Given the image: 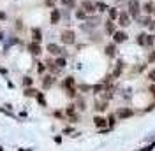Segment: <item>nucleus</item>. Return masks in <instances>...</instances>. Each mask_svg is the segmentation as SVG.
<instances>
[{
  "instance_id": "obj_10",
  "label": "nucleus",
  "mask_w": 155,
  "mask_h": 151,
  "mask_svg": "<svg viewBox=\"0 0 155 151\" xmlns=\"http://www.w3.org/2000/svg\"><path fill=\"white\" fill-rule=\"evenodd\" d=\"M104 51H106V55H107L109 58H115V56H116V44H115V42H111V44H107Z\"/></svg>"
},
{
  "instance_id": "obj_30",
  "label": "nucleus",
  "mask_w": 155,
  "mask_h": 151,
  "mask_svg": "<svg viewBox=\"0 0 155 151\" xmlns=\"http://www.w3.org/2000/svg\"><path fill=\"white\" fill-rule=\"evenodd\" d=\"M107 125H109V128H111V127L115 125V114H111V116L107 118Z\"/></svg>"
},
{
  "instance_id": "obj_8",
  "label": "nucleus",
  "mask_w": 155,
  "mask_h": 151,
  "mask_svg": "<svg viewBox=\"0 0 155 151\" xmlns=\"http://www.w3.org/2000/svg\"><path fill=\"white\" fill-rule=\"evenodd\" d=\"M141 9H143V12H145L146 16H148V14H153L155 5H153V2H145V4L141 5Z\"/></svg>"
},
{
  "instance_id": "obj_6",
  "label": "nucleus",
  "mask_w": 155,
  "mask_h": 151,
  "mask_svg": "<svg viewBox=\"0 0 155 151\" xmlns=\"http://www.w3.org/2000/svg\"><path fill=\"white\" fill-rule=\"evenodd\" d=\"M81 9L85 11L87 14H92V12H95L97 11V7H95L94 2H90V0H83V2H81Z\"/></svg>"
},
{
  "instance_id": "obj_17",
  "label": "nucleus",
  "mask_w": 155,
  "mask_h": 151,
  "mask_svg": "<svg viewBox=\"0 0 155 151\" xmlns=\"http://www.w3.org/2000/svg\"><path fill=\"white\" fill-rule=\"evenodd\" d=\"M58 21H60V11L53 9V12H51V23H53V25H57Z\"/></svg>"
},
{
  "instance_id": "obj_18",
  "label": "nucleus",
  "mask_w": 155,
  "mask_h": 151,
  "mask_svg": "<svg viewBox=\"0 0 155 151\" xmlns=\"http://www.w3.org/2000/svg\"><path fill=\"white\" fill-rule=\"evenodd\" d=\"M122 69H124V62H122V60H118L116 69H115V72H113V77H118V76L122 74Z\"/></svg>"
},
{
  "instance_id": "obj_31",
  "label": "nucleus",
  "mask_w": 155,
  "mask_h": 151,
  "mask_svg": "<svg viewBox=\"0 0 155 151\" xmlns=\"http://www.w3.org/2000/svg\"><path fill=\"white\" fill-rule=\"evenodd\" d=\"M148 79H150L152 83H155V69H153V70H150V72H148Z\"/></svg>"
},
{
  "instance_id": "obj_29",
  "label": "nucleus",
  "mask_w": 155,
  "mask_h": 151,
  "mask_svg": "<svg viewBox=\"0 0 155 151\" xmlns=\"http://www.w3.org/2000/svg\"><path fill=\"white\" fill-rule=\"evenodd\" d=\"M92 90H94L95 93H99V92H102V90H104V85H95L94 88H92Z\"/></svg>"
},
{
  "instance_id": "obj_11",
  "label": "nucleus",
  "mask_w": 155,
  "mask_h": 151,
  "mask_svg": "<svg viewBox=\"0 0 155 151\" xmlns=\"http://www.w3.org/2000/svg\"><path fill=\"white\" fill-rule=\"evenodd\" d=\"M104 28H106V34H107V35H113V34L116 32L115 21H113V19H107V21H106V27H104Z\"/></svg>"
},
{
  "instance_id": "obj_14",
  "label": "nucleus",
  "mask_w": 155,
  "mask_h": 151,
  "mask_svg": "<svg viewBox=\"0 0 155 151\" xmlns=\"http://www.w3.org/2000/svg\"><path fill=\"white\" fill-rule=\"evenodd\" d=\"M53 83H55L53 76H46V77H44V81H42V86H44V90L51 88V86H53Z\"/></svg>"
},
{
  "instance_id": "obj_16",
  "label": "nucleus",
  "mask_w": 155,
  "mask_h": 151,
  "mask_svg": "<svg viewBox=\"0 0 155 151\" xmlns=\"http://www.w3.org/2000/svg\"><path fill=\"white\" fill-rule=\"evenodd\" d=\"M107 12H109V19H113V21H116V19H118V14H120V12H118V9H116V7H109V9H107Z\"/></svg>"
},
{
  "instance_id": "obj_20",
  "label": "nucleus",
  "mask_w": 155,
  "mask_h": 151,
  "mask_svg": "<svg viewBox=\"0 0 155 151\" xmlns=\"http://www.w3.org/2000/svg\"><path fill=\"white\" fill-rule=\"evenodd\" d=\"M55 65H57L58 69H64V67H65V58H64V56H58L57 60H55Z\"/></svg>"
},
{
  "instance_id": "obj_23",
  "label": "nucleus",
  "mask_w": 155,
  "mask_h": 151,
  "mask_svg": "<svg viewBox=\"0 0 155 151\" xmlns=\"http://www.w3.org/2000/svg\"><path fill=\"white\" fill-rule=\"evenodd\" d=\"M37 93L39 92H35L34 88H27L25 90V97H37Z\"/></svg>"
},
{
  "instance_id": "obj_7",
  "label": "nucleus",
  "mask_w": 155,
  "mask_h": 151,
  "mask_svg": "<svg viewBox=\"0 0 155 151\" xmlns=\"http://www.w3.org/2000/svg\"><path fill=\"white\" fill-rule=\"evenodd\" d=\"M134 114V111L132 109H127V107H124V109H120L118 113H116V116L120 118V120H125V118H130Z\"/></svg>"
},
{
  "instance_id": "obj_24",
  "label": "nucleus",
  "mask_w": 155,
  "mask_h": 151,
  "mask_svg": "<svg viewBox=\"0 0 155 151\" xmlns=\"http://www.w3.org/2000/svg\"><path fill=\"white\" fill-rule=\"evenodd\" d=\"M60 2H62L65 7H74V5H76V0H60Z\"/></svg>"
},
{
  "instance_id": "obj_38",
  "label": "nucleus",
  "mask_w": 155,
  "mask_h": 151,
  "mask_svg": "<svg viewBox=\"0 0 155 151\" xmlns=\"http://www.w3.org/2000/svg\"><path fill=\"white\" fill-rule=\"evenodd\" d=\"M19 151H30V149H19Z\"/></svg>"
},
{
  "instance_id": "obj_33",
  "label": "nucleus",
  "mask_w": 155,
  "mask_h": 151,
  "mask_svg": "<svg viewBox=\"0 0 155 151\" xmlns=\"http://www.w3.org/2000/svg\"><path fill=\"white\" fill-rule=\"evenodd\" d=\"M23 85L25 86H32V77H25V79H23Z\"/></svg>"
},
{
  "instance_id": "obj_9",
  "label": "nucleus",
  "mask_w": 155,
  "mask_h": 151,
  "mask_svg": "<svg viewBox=\"0 0 155 151\" xmlns=\"http://www.w3.org/2000/svg\"><path fill=\"white\" fill-rule=\"evenodd\" d=\"M28 51L32 55H41L42 53V49H41V44L39 42H30L28 44Z\"/></svg>"
},
{
  "instance_id": "obj_41",
  "label": "nucleus",
  "mask_w": 155,
  "mask_h": 151,
  "mask_svg": "<svg viewBox=\"0 0 155 151\" xmlns=\"http://www.w3.org/2000/svg\"><path fill=\"white\" fill-rule=\"evenodd\" d=\"M153 16H155V11H153Z\"/></svg>"
},
{
  "instance_id": "obj_1",
  "label": "nucleus",
  "mask_w": 155,
  "mask_h": 151,
  "mask_svg": "<svg viewBox=\"0 0 155 151\" xmlns=\"http://www.w3.org/2000/svg\"><path fill=\"white\" fill-rule=\"evenodd\" d=\"M127 12L132 19H137L141 16V2L139 0H127Z\"/></svg>"
},
{
  "instance_id": "obj_4",
  "label": "nucleus",
  "mask_w": 155,
  "mask_h": 151,
  "mask_svg": "<svg viewBox=\"0 0 155 151\" xmlns=\"http://www.w3.org/2000/svg\"><path fill=\"white\" fill-rule=\"evenodd\" d=\"M116 21H118V25H120V27H129V25H130V21H132V18H130V14H129L127 11H124V12H120V14H118V19H116Z\"/></svg>"
},
{
  "instance_id": "obj_13",
  "label": "nucleus",
  "mask_w": 155,
  "mask_h": 151,
  "mask_svg": "<svg viewBox=\"0 0 155 151\" xmlns=\"http://www.w3.org/2000/svg\"><path fill=\"white\" fill-rule=\"evenodd\" d=\"M32 39H34V42H39V44H41V40H42V32L39 28H32Z\"/></svg>"
},
{
  "instance_id": "obj_21",
  "label": "nucleus",
  "mask_w": 155,
  "mask_h": 151,
  "mask_svg": "<svg viewBox=\"0 0 155 151\" xmlns=\"http://www.w3.org/2000/svg\"><path fill=\"white\" fill-rule=\"evenodd\" d=\"M76 18L83 21V19H87V18H88V14H87V12H85L83 9H78V11H76Z\"/></svg>"
},
{
  "instance_id": "obj_19",
  "label": "nucleus",
  "mask_w": 155,
  "mask_h": 151,
  "mask_svg": "<svg viewBox=\"0 0 155 151\" xmlns=\"http://www.w3.org/2000/svg\"><path fill=\"white\" fill-rule=\"evenodd\" d=\"M95 7H97V11H101V12H104V11H107V9H109L106 2H97V4H95Z\"/></svg>"
},
{
  "instance_id": "obj_22",
  "label": "nucleus",
  "mask_w": 155,
  "mask_h": 151,
  "mask_svg": "<svg viewBox=\"0 0 155 151\" xmlns=\"http://www.w3.org/2000/svg\"><path fill=\"white\" fill-rule=\"evenodd\" d=\"M64 86H65V90H67V88H74V77H67V79L64 81Z\"/></svg>"
},
{
  "instance_id": "obj_28",
  "label": "nucleus",
  "mask_w": 155,
  "mask_h": 151,
  "mask_svg": "<svg viewBox=\"0 0 155 151\" xmlns=\"http://www.w3.org/2000/svg\"><path fill=\"white\" fill-rule=\"evenodd\" d=\"M67 95L71 98H74V97H76V90H74V88H67Z\"/></svg>"
},
{
  "instance_id": "obj_3",
  "label": "nucleus",
  "mask_w": 155,
  "mask_h": 151,
  "mask_svg": "<svg viewBox=\"0 0 155 151\" xmlns=\"http://www.w3.org/2000/svg\"><path fill=\"white\" fill-rule=\"evenodd\" d=\"M60 40H62L64 44H74V40H76V34H74L72 30H64L62 35H60Z\"/></svg>"
},
{
  "instance_id": "obj_39",
  "label": "nucleus",
  "mask_w": 155,
  "mask_h": 151,
  "mask_svg": "<svg viewBox=\"0 0 155 151\" xmlns=\"http://www.w3.org/2000/svg\"><path fill=\"white\" fill-rule=\"evenodd\" d=\"M0 40H2V34H0Z\"/></svg>"
},
{
  "instance_id": "obj_36",
  "label": "nucleus",
  "mask_w": 155,
  "mask_h": 151,
  "mask_svg": "<svg viewBox=\"0 0 155 151\" xmlns=\"http://www.w3.org/2000/svg\"><path fill=\"white\" fill-rule=\"evenodd\" d=\"M81 90H83V92H87V90H90V86H88V85H81Z\"/></svg>"
},
{
  "instance_id": "obj_25",
  "label": "nucleus",
  "mask_w": 155,
  "mask_h": 151,
  "mask_svg": "<svg viewBox=\"0 0 155 151\" xmlns=\"http://www.w3.org/2000/svg\"><path fill=\"white\" fill-rule=\"evenodd\" d=\"M106 102H97V104H95V109H97V111H106Z\"/></svg>"
},
{
  "instance_id": "obj_27",
  "label": "nucleus",
  "mask_w": 155,
  "mask_h": 151,
  "mask_svg": "<svg viewBox=\"0 0 155 151\" xmlns=\"http://www.w3.org/2000/svg\"><path fill=\"white\" fill-rule=\"evenodd\" d=\"M65 113L69 114V116H76V109H74V105H69L67 107V111Z\"/></svg>"
},
{
  "instance_id": "obj_35",
  "label": "nucleus",
  "mask_w": 155,
  "mask_h": 151,
  "mask_svg": "<svg viewBox=\"0 0 155 151\" xmlns=\"http://www.w3.org/2000/svg\"><path fill=\"white\" fill-rule=\"evenodd\" d=\"M78 105H79V109H85V102H83V100H79V102H78Z\"/></svg>"
},
{
  "instance_id": "obj_34",
  "label": "nucleus",
  "mask_w": 155,
  "mask_h": 151,
  "mask_svg": "<svg viewBox=\"0 0 155 151\" xmlns=\"http://www.w3.org/2000/svg\"><path fill=\"white\" fill-rule=\"evenodd\" d=\"M148 62H150V63H153V62H155V51H152V53H150V56H148Z\"/></svg>"
},
{
  "instance_id": "obj_26",
  "label": "nucleus",
  "mask_w": 155,
  "mask_h": 151,
  "mask_svg": "<svg viewBox=\"0 0 155 151\" xmlns=\"http://www.w3.org/2000/svg\"><path fill=\"white\" fill-rule=\"evenodd\" d=\"M35 98H37V102L41 105H46V98H44V95H42V93H37V97H35Z\"/></svg>"
},
{
  "instance_id": "obj_15",
  "label": "nucleus",
  "mask_w": 155,
  "mask_h": 151,
  "mask_svg": "<svg viewBox=\"0 0 155 151\" xmlns=\"http://www.w3.org/2000/svg\"><path fill=\"white\" fill-rule=\"evenodd\" d=\"M94 123H95V125L99 127V128H104V127L107 125V120L101 118V116H95V118H94Z\"/></svg>"
},
{
  "instance_id": "obj_2",
  "label": "nucleus",
  "mask_w": 155,
  "mask_h": 151,
  "mask_svg": "<svg viewBox=\"0 0 155 151\" xmlns=\"http://www.w3.org/2000/svg\"><path fill=\"white\" fill-rule=\"evenodd\" d=\"M136 42H137L141 47H152L153 46V42H155V35H150V34L141 32V34L136 37Z\"/></svg>"
},
{
  "instance_id": "obj_12",
  "label": "nucleus",
  "mask_w": 155,
  "mask_h": 151,
  "mask_svg": "<svg viewBox=\"0 0 155 151\" xmlns=\"http://www.w3.org/2000/svg\"><path fill=\"white\" fill-rule=\"evenodd\" d=\"M46 49H48L51 55H55V56H58V55L62 53V47L57 46V44H53V42H51V44H48V47H46Z\"/></svg>"
},
{
  "instance_id": "obj_5",
  "label": "nucleus",
  "mask_w": 155,
  "mask_h": 151,
  "mask_svg": "<svg viewBox=\"0 0 155 151\" xmlns=\"http://www.w3.org/2000/svg\"><path fill=\"white\" fill-rule=\"evenodd\" d=\"M127 37H129V35H127L124 30H116L115 34H113V42H115V44H122V42L127 40Z\"/></svg>"
},
{
  "instance_id": "obj_37",
  "label": "nucleus",
  "mask_w": 155,
  "mask_h": 151,
  "mask_svg": "<svg viewBox=\"0 0 155 151\" xmlns=\"http://www.w3.org/2000/svg\"><path fill=\"white\" fill-rule=\"evenodd\" d=\"M5 18V14H4V12H0V19H4Z\"/></svg>"
},
{
  "instance_id": "obj_32",
  "label": "nucleus",
  "mask_w": 155,
  "mask_h": 151,
  "mask_svg": "<svg viewBox=\"0 0 155 151\" xmlns=\"http://www.w3.org/2000/svg\"><path fill=\"white\" fill-rule=\"evenodd\" d=\"M44 70H46V65H44V63H39V65H37V72H39V74H42Z\"/></svg>"
},
{
  "instance_id": "obj_40",
  "label": "nucleus",
  "mask_w": 155,
  "mask_h": 151,
  "mask_svg": "<svg viewBox=\"0 0 155 151\" xmlns=\"http://www.w3.org/2000/svg\"><path fill=\"white\" fill-rule=\"evenodd\" d=\"M0 151H4V149H2V146H0Z\"/></svg>"
}]
</instances>
